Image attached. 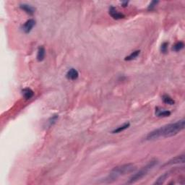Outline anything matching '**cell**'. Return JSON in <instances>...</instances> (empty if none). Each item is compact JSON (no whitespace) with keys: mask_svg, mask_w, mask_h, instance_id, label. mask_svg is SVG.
Masks as SVG:
<instances>
[{"mask_svg":"<svg viewBox=\"0 0 185 185\" xmlns=\"http://www.w3.org/2000/svg\"><path fill=\"white\" fill-rule=\"evenodd\" d=\"M184 43L182 41H179V42L176 43L172 47V50L175 52H178V51H181L184 49Z\"/></svg>","mask_w":185,"mask_h":185,"instance_id":"cell-13","label":"cell"},{"mask_svg":"<svg viewBox=\"0 0 185 185\" xmlns=\"http://www.w3.org/2000/svg\"><path fill=\"white\" fill-rule=\"evenodd\" d=\"M136 170V167L132 163H126L123 165L117 166L112 170L109 173V176L106 179L107 182H112L117 180V179L121 176L126 175L127 173H132Z\"/></svg>","mask_w":185,"mask_h":185,"instance_id":"cell-2","label":"cell"},{"mask_svg":"<svg viewBox=\"0 0 185 185\" xmlns=\"http://www.w3.org/2000/svg\"><path fill=\"white\" fill-rule=\"evenodd\" d=\"M140 50H137V51H133L131 54H130V55L127 56V57H125V60L131 61V60H133V59H136V58L138 57V55L140 54Z\"/></svg>","mask_w":185,"mask_h":185,"instance_id":"cell-16","label":"cell"},{"mask_svg":"<svg viewBox=\"0 0 185 185\" xmlns=\"http://www.w3.org/2000/svg\"><path fill=\"white\" fill-rule=\"evenodd\" d=\"M79 76V73L78 72V70H75V69L72 68L70 70H68V72H67V75H66V77L68 80H77Z\"/></svg>","mask_w":185,"mask_h":185,"instance_id":"cell-7","label":"cell"},{"mask_svg":"<svg viewBox=\"0 0 185 185\" xmlns=\"http://www.w3.org/2000/svg\"><path fill=\"white\" fill-rule=\"evenodd\" d=\"M36 25V21L33 19H30V20H27L25 23L22 25V30L25 32V33H28L31 31L33 27Z\"/></svg>","mask_w":185,"mask_h":185,"instance_id":"cell-5","label":"cell"},{"mask_svg":"<svg viewBox=\"0 0 185 185\" xmlns=\"http://www.w3.org/2000/svg\"><path fill=\"white\" fill-rule=\"evenodd\" d=\"M158 161L155 160V159L150 161L145 166H144L143 168H141L139 171H137V173H135V174H133L132 176L130 178V179H129V181H127V184H132L137 182V181H140L141 179H143L145 176H146L150 170L153 168V167H155L158 164Z\"/></svg>","mask_w":185,"mask_h":185,"instance_id":"cell-3","label":"cell"},{"mask_svg":"<svg viewBox=\"0 0 185 185\" xmlns=\"http://www.w3.org/2000/svg\"><path fill=\"white\" fill-rule=\"evenodd\" d=\"M184 163V155H179L173 158L171 160L167 161V163L164 164V166H171V165H175V164H180Z\"/></svg>","mask_w":185,"mask_h":185,"instance_id":"cell-4","label":"cell"},{"mask_svg":"<svg viewBox=\"0 0 185 185\" xmlns=\"http://www.w3.org/2000/svg\"><path fill=\"white\" fill-rule=\"evenodd\" d=\"M162 100L165 104H169V105H173L175 104V101L174 100L172 99L168 95H163L162 96Z\"/></svg>","mask_w":185,"mask_h":185,"instance_id":"cell-15","label":"cell"},{"mask_svg":"<svg viewBox=\"0 0 185 185\" xmlns=\"http://www.w3.org/2000/svg\"><path fill=\"white\" fill-rule=\"evenodd\" d=\"M22 94L23 96L24 99L25 100H30V99L33 98V96H34V92H33V90H31L30 88H24L22 91Z\"/></svg>","mask_w":185,"mask_h":185,"instance_id":"cell-8","label":"cell"},{"mask_svg":"<svg viewBox=\"0 0 185 185\" xmlns=\"http://www.w3.org/2000/svg\"><path fill=\"white\" fill-rule=\"evenodd\" d=\"M45 55H46V50H45L44 47L43 46H40L38 48V52H37V60L38 62H42L44 59Z\"/></svg>","mask_w":185,"mask_h":185,"instance_id":"cell-12","label":"cell"},{"mask_svg":"<svg viewBox=\"0 0 185 185\" xmlns=\"http://www.w3.org/2000/svg\"><path fill=\"white\" fill-rule=\"evenodd\" d=\"M170 175H171V173H170L169 171L166 172V173H163V175H161V176H160L157 179V180L155 181L154 184L160 185V184H163V183L165 182L166 180L169 177Z\"/></svg>","mask_w":185,"mask_h":185,"instance_id":"cell-11","label":"cell"},{"mask_svg":"<svg viewBox=\"0 0 185 185\" xmlns=\"http://www.w3.org/2000/svg\"><path fill=\"white\" fill-rule=\"evenodd\" d=\"M185 127V120L181 119L175 123L168 124L150 132L146 136L147 140H154L160 137H170L182 131Z\"/></svg>","mask_w":185,"mask_h":185,"instance_id":"cell-1","label":"cell"},{"mask_svg":"<svg viewBox=\"0 0 185 185\" xmlns=\"http://www.w3.org/2000/svg\"><path fill=\"white\" fill-rule=\"evenodd\" d=\"M57 119H58V116L57 115H55V116H54V117H51V118L49 119L50 125H54V124L56 122V121H57Z\"/></svg>","mask_w":185,"mask_h":185,"instance_id":"cell-18","label":"cell"},{"mask_svg":"<svg viewBox=\"0 0 185 185\" xmlns=\"http://www.w3.org/2000/svg\"><path fill=\"white\" fill-rule=\"evenodd\" d=\"M155 114L159 117H167L171 115V112L169 111L164 110V109H159L158 107H157L155 109Z\"/></svg>","mask_w":185,"mask_h":185,"instance_id":"cell-10","label":"cell"},{"mask_svg":"<svg viewBox=\"0 0 185 185\" xmlns=\"http://www.w3.org/2000/svg\"><path fill=\"white\" fill-rule=\"evenodd\" d=\"M20 8L22 9L23 11H25L26 13H28L30 15H33L35 12V9L32 6L28 5L27 4H22L20 5Z\"/></svg>","mask_w":185,"mask_h":185,"instance_id":"cell-9","label":"cell"},{"mask_svg":"<svg viewBox=\"0 0 185 185\" xmlns=\"http://www.w3.org/2000/svg\"><path fill=\"white\" fill-rule=\"evenodd\" d=\"M130 126V124L129 123V122H127V123L124 124V125H122V126L116 128L115 130H114L113 131H112V133H114V134H116V133L121 132H123L124 130H127V129Z\"/></svg>","mask_w":185,"mask_h":185,"instance_id":"cell-14","label":"cell"},{"mask_svg":"<svg viewBox=\"0 0 185 185\" xmlns=\"http://www.w3.org/2000/svg\"><path fill=\"white\" fill-rule=\"evenodd\" d=\"M168 43L164 42L163 43H162L161 46V51L162 53L166 54V53L167 52V50H168Z\"/></svg>","mask_w":185,"mask_h":185,"instance_id":"cell-17","label":"cell"},{"mask_svg":"<svg viewBox=\"0 0 185 185\" xmlns=\"http://www.w3.org/2000/svg\"><path fill=\"white\" fill-rule=\"evenodd\" d=\"M109 14L115 20H120V19H123L125 17V14L118 12L117 10V9L113 7V6H112V7H110V8H109Z\"/></svg>","mask_w":185,"mask_h":185,"instance_id":"cell-6","label":"cell"},{"mask_svg":"<svg viewBox=\"0 0 185 185\" xmlns=\"http://www.w3.org/2000/svg\"><path fill=\"white\" fill-rule=\"evenodd\" d=\"M158 1H152V2H151L150 4V5H149V7H148V9H153V8L155 7V6H156V4H158Z\"/></svg>","mask_w":185,"mask_h":185,"instance_id":"cell-19","label":"cell"},{"mask_svg":"<svg viewBox=\"0 0 185 185\" xmlns=\"http://www.w3.org/2000/svg\"><path fill=\"white\" fill-rule=\"evenodd\" d=\"M127 4H128V1H125V2L122 3V5H123V7H126Z\"/></svg>","mask_w":185,"mask_h":185,"instance_id":"cell-20","label":"cell"}]
</instances>
